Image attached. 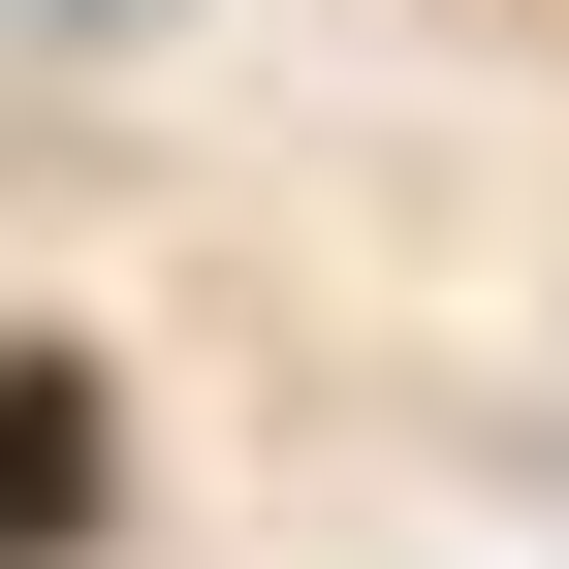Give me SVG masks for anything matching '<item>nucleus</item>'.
I'll use <instances>...</instances> for the list:
<instances>
[{"label": "nucleus", "instance_id": "f257e3e1", "mask_svg": "<svg viewBox=\"0 0 569 569\" xmlns=\"http://www.w3.org/2000/svg\"><path fill=\"white\" fill-rule=\"evenodd\" d=\"M0 538H96V380H0Z\"/></svg>", "mask_w": 569, "mask_h": 569}]
</instances>
